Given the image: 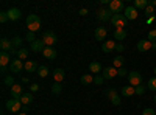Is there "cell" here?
Masks as SVG:
<instances>
[{"label": "cell", "mask_w": 156, "mask_h": 115, "mask_svg": "<svg viewBox=\"0 0 156 115\" xmlns=\"http://www.w3.org/2000/svg\"><path fill=\"white\" fill-rule=\"evenodd\" d=\"M0 70H2V73H3V75H5L6 72H8V69H6V67H2V69H0Z\"/></svg>", "instance_id": "obj_50"}, {"label": "cell", "mask_w": 156, "mask_h": 115, "mask_svg": "<svg viewBox=\"0 0 156 115\" xmlns=\"http://www.w3.org/2000/svg\"><path fill=\"white\" fill-rule=\"evenodd\" d=\"M133 95H136V92H134V87L133 86H122V96H133Z\"/></svg>", "instance_id": "obj_21"}, {"label": "cell", "mask_w": 156, "mask_h": 115, "mask_svg": "<svg viewBox=\"0 0 156 115\" xmlns=\"http://www.w3.org/2000/svg\"><path fill=\"white\" fill-rule=\"evenodd\" d=\"M123 16L128 20H134V19H137V9L134 6H126L125 11H123Z\"/></svg>", "instance_id": "obj_10"}, {"label": "cell", "mask_w": 156, "mask_h": 115, "mask_svg": "<svg viewBox=\"0 0 156 115\" xmlns=\"http://www.w3.org/2000/svg\"><path fill=\"white\" fill-rule=\"evenodd\" d=\"M144 14H145L147 17H153V16H154V6H153L150 2H148V6L144 9Z\"/></svg>", "instance_id": "obj_31"}, {"label": "cell", "mask_w": 156, "mask_h": 115, "mask_svg": "<svg viewBox=\"0 0 156 115\" xmlns=\"http://www.w3.org/2000/svg\"><path fill=\"white\" fill-rule=\"evenodd\" d=\"M123 50H125V47H123V44H117V45H115V52H119V53H122V52H123Z\"/></svg>", "instance_id": "obj_45"}, {"label": "cell", "mask_w": 156, "mask_h": 115, "mask_svg": "<svg viewBox=\"0 0 156 115\" xmlns=\"http://www.w3.org/2000/svg\"><path fill=\"white\" fill-rule=\"evenodd\" d=\"M12 45H14V48H17V50H20L22 48V42H23V39H22V37L20 36H14V37H12Z\"/></svg>", "instance_id": "obj_29"}, {"label": "cell", "mask_w": 156, "mask_h": 115, "mask_svg": "<svg viewBox=\"0 0 156 115\" xmlns=\"http://www.w3.org/2000/svg\"><path fill=\"white\" fill-rule=\"evenodd\" d=\"M137 50L139 52H148V50H151V42L148 41V39H142V41H139L137 42Z\"/></svg>", "instance_id": "obj_16"}, {"label": "cell", "mask_w": 156, "mask_h": 115, "mask_svg": "<svg viewBox=\"0 0 156 115\" xmlns=\"http://www.w3.org/2000/svg\"><path fill=\"white\" fill-rule=\"evenodd\" d=\"M42 55H44L45 59H55L58 53H56V50H55L53 47H45V50L42 52Z\"/></svg>", "instance_id": "obj_19"}, {"label": "cell", "mask_w": 156, "mask_h": 115, "mask_svg": "<svg viewBox=\"0 0 156 115\" xmlns=\"http://www.w3.org/2000/svg\"><path fill=\"white\" fill-rule=\"evenodd\" d=\"M94 36H95L97 41H105V37L108 36V30L105 27H98V28H95Z\"/></svg>", "instance_id": "obj_15"}, {"label": "cell", "mask_w": 156, "mask_h": 115, "mask_svg": "<svg viewBox=\"0 0 156 115\" xmlns=\"http://www.w3.org/2000/svg\"><path fill=\"white\" fill-rule=\"evenodd\" d=\"M89 72L94 73V75H98L100 72H103L101 64H100V62H90V64H89Z\"/></svg>", "instance_id": "obj_20"}, {"label": "cell", "mask_w": 156, "mask_h": 115, "mask_svg": "<svg viewBox=\"0 0 156 115\" xmlns=\"http://www.w3.org/2000/svg\"><path fill=\"white\" fill-rule=\"evenodd\" d=\"M115 42L112 41V39H109V41H105L103 42V45H101V52L103 53H111V52H114L115 50Z\"/></svg>", "instance_id": "obj_14"}, {"label": "cell", "mask_w": 156, "mask_h": 115, "mask_svg": "<svg viewBox=\"0 0 156 115\" xmlns=\"http://www.w3.org/2000/svg\"><path fill=\"white\" fill-rule=\"evenodd\" d=\"M147 87L150 89V90L156 92V76H153V78H150V79H148V84H147Z\"/></svg>", "instance_id": "obj_33"}, {"label": "cell", "mask_w": 156, "mask_h": 115, "mask_svg": "<svg viewBox=\"0 0 156 115\" xmlns=\"http://www.w3.org/2000/svg\"><path fill=\"white\" fill-rule=\"evenodd\" d=\"M31 50L34 53H42L44 50H45V44H44V41L42 39H36L33 44H31Z\"/></svg>", "instance_id": "obj_13"}, {"label": "cell", "mask_w": 156, "mask_h": 115, "mask_svg": "<svg viewBox=\"0 0 156 115\" xmlns=\"http://www.w3.org/2000/svg\"><path fill=\"white\" fill-rule=\"evenodd\" d=\"M148 6V0H134V8L136 9H145Z\"/></svg>", "instance_id": "obj_28"}, {"label": "cell", "mask_w": 156, "mask_h": 115, "mask_svg": "<svg viewBox=\"0 0 156 115\" xmlns=\"http://www.w3.org/2000/svg\"><path fill=\"white\" fill-rule=\"evenodd\" d=\"M151 50H156V42H153V44H151Z\"/></svg>", "instance_id": "obj_51"}, {"label": "cell", "mask_w": 156, "mask_h": 115, "mask_svg": "<svg viewBox=\"0 0 156 115\" xmlns=\"http://www.w3.org/2000/svg\"><path fill=\"white\" fill-rule=\"evenodd\" d=\"M22 83H30V79L27 78V76H23V78H22Z\"/></svg>", "instance_id": "obj_47"}, {"label": "cell", "mask_w": 156, "mask_h": 115, "mask_svg": "<svg viewBox=\"0 0 156 115\" xmlns=\"http://www.w3.org/2000/svg\"><path fill=\"white\" fill-rule=\"evenodd\" d=\"M25 41H28L30 44H33L36 39H34V33H31V31H28L27 34H25Z\"/></svg>", "instance_id": "obj_38"}, {"label": "cell", "mask_w": 156, "mask_h": 115, "mask_svg": "<svg viewBox=\"0 0 156 115\" xmlns=\"http://www.w3.org/2000/svg\"><path fill=\"white\" fill-rule=\"evenodd\" d=\"M17 115H27V113H25V112H19Z\"/></svg>", "instance_id": "obj_53"}, {"label": "cell", "mask_w": 156, "mask_h": 115, "mask_svg": "<svg viewBox=\"0 0 156 115\" xmlns=\"http://www.w3.org/2000/svg\"><path fill=\"white\" fill-rule=\"evenodd\" d=\"M109 11L112 12V14H122V11H125L123 2H122V0H111Z\"/></svg>", "instance_id": "obj_5"}, {"label": "cell", "mask_w": 156, "mask_h": 115, "mask_svg": "<svg viewBox=\"0 0 156 115\" xmlns=\"http://www.w3.org/2000/svg\"><path fill=\"white\" fill-rule=\"evenodd\" d=\"M22 112L27 113V112H28V106H23V107H22Z\"/></svg>", "instance_id": "obj_48"}, {"label": "cell", "mask_w": 156, "mask_h": 115, "mask_svg": "<svg viewBox=\"0 0 156 115\" xmlns=\"http://www.w3.org/2000/svg\"><path fill=\"white\" fill-rule=\"evenodd\" d=\"M109 101H111V103H112L114 106H119V104L122 103V100H120V95H119V93H117L115 96H112V98H111Z\"/></svg>", "instance_id": "obj_36"}, {"label": "cell", "mask_w": 156, "mask_h": 115, "mask_svg": "<svg viewBox=\"0 0 156 115\" xmlns=\"http://www.w3.org/2000/svg\"><path fill=\"white\" fill-rule=\"evenodd\" d=\"M42 41H44L45 47H53L58 42V36L53 31H45L44 36H42Z\"/></svg>", "instance_id": "obj_4"}, {"label": "cell", "mask_w": 156, "mask_h": 115, "mask_svg": "<svg viewBox=\"0 0 156 115\" xmlns=\"http://www.w3.org/2000/svg\"><path fill=\"white\" fill-rule=\"evenodd\" d=\"M123 62H125L123 56H115V58H114V61H112V67H115L117 70H119V69H122V67H123Z\"/></svg>", "instance_id": "obj_27"}, {"label": "cell", "mask_w": 156, "mask_h": 115, "mask_svg": "<svg viewBox=\"0 0 156 115\" xmlns=\"http://www.w3.org/2000/svg\"><path fill=\"white\" fill-rule=\"evenodd\" d=\"M101 73H103L101 76H103L105 79H114L115 76H117V69L112 67V66H109V67H106V69H103Z\"/></svg>", "instance_id": "obj_9"}, {"label": "cell", "mask_w": 156, "mask_h": 115, "mask_svg": "<svg viewBox=\"0 0 156 115\" xmlns=\"http://www.w3.org/2000/svg\"><path fill=\"white\" fill-rule=\"evenodd\" d=\"M80 14H81V16H86V14H87V9H86V8H81V9H80Z\"/></svg>", "instance_id": "obj_46"}, {"label": "cell", "mask_w": 156, "mask_h": 115, "mask_svg": "<svg viewBox=\"0 0 156 115\" xmlns=\"http://www.w3.org/2000/svg\"><path fill=\"white\" fill-rule=\"evenodd\" d=\"M147 39L153 44V42H156V30H151L150 33H148V36H147Z\"/></svg>", "instance_id": "obj_37"}, {"label": "cell", "mask_w": 156, "mask_h": 115, "mask_svg": "<svg viewBox=\"0 0 156 115\" xmlns=\"http://www.w3.org/2000/svg\"><path fill=\"white\" fill-rule=\"evenodd\" d=\"M128 84L129 86H133V87H137L142 84V75L139 72H129L128 73Z\"/></svg>", "instance_id": "obj_2"}, {"label": "cell", "mask_w": 156, "mask_h": 115, "mask_svg": "<svg viewBox=\"0 0 156 115\" xmlns=\"http://www.w3.org/2000/svg\"><path fill=\"white\" fill-rule=\"evenodd\" d=\"M126 22H128V19L123 14H112V17H111V23L115 27V30L117 28H123L126 25Z\"/></svg>", "instance_id": "obj_3"}, {"label": "cell", "mask_w": 156, "mask_h": 115, "mask_svg": "<svg viewBox=\"0 0 156 115\" xmlns=\"http://www.w3.org/2000/svg\"><path fill=\"white\" fill-rule=\"evenodd\" d=\"M154 75H156V67H154Z\"/></svg>", "instance_id": "obj_55"}, {"label": "cell", "mask_w": 156, "mask_h": 115, "mask_svg": "<svg viewBox=\"0 0 156 115\" xmlns=\"http://www.w3.org/2000/svg\"><path fill=\"white\" fill-rule=\"evenodd\" d=\"M6 109L9 112H20L22 109V103L19 100H8L6 101Z\"/></svg>", "instance_id": "obj_8"}, {"label": "cell", "mask_w": 156, "mask_h": 115, "mask_svg": "<svg viewBox=\"0 0 156 115\" xmlns=\"http://www.w3.org/2000/svg\"><path fill=\"white\" fill-rule=\"evenodd\" d=\"M142 115H156V112H154L151 107H147V109L142 110Z\"/></svg>", "instance_id": "obj_42"}, {"label": "cell", "mask_w": 156, "mask_h": 115, "mask_svg": "<svg viewBox=\"0 0 156 115\" xmlns=\"http://www.w3.org/2000/svg\"><path fill=\"white\" fill-rule=\"evenodd\" d=\"M23 66H25V62L20 61L19 58H16V59H12V62L9 64V72L11 73H19V72H22Z\"/></svg>", "instance_id": "obj_7"}, {"label": "cell", "mask_w": 156, "mask_h": 115, "mask_svg": "<svg viewBox=\"0 0 156 115\" xmlns=\"http://www.w3.org/2000/svg\"><path fill=\"white\" fill-rule=\"evenodd\" d=\"M153 20H154V16H153V17H148V19H147V23H151Z\"/></svg>", "instance_id": "obj_49"}, {"label": "cell", "mask_w": 156, "mask_h": 115, "mask_svg": "<svg viewBox=\"0 0 156 115\" xmlns=\"http://www.w3.org/2000/svg\"><path fill=\"white\" fill-rule=\"evenodd\" d=\"M5 84L12 87V86H14V78H12V76H5Z\"/></svg>", "instance_id": "obj_39"}, {"label": "cell", "mask_w": 156, "mask_h": 115, "mask_svg": "<svg viewBox=\"0 0 156 115\" xmlns=\"http://www.w3.org/2000/svg\"><path fill=\"white\" fill-rule=\"evenodd\" d=\"M103 81H105V78H103L101 75H97L95 78H94V83H95L97 86H101V84H103Z\"/></svg>", "instance_id": "obj_40"}, {"label": "cell", "mask_w": 156, "mask_h": 115, "mask_svg": "<svg viewBox=\"0 0 156 115\" xmlns=\"http://www.w3.org/2000/svg\"><path fill=\"white\" fill-rule=\"evenodd\" d=\"M114 39H117V41H125L126 39V31L123 30V28H117L115 31H114Z\"/></svg>", "instance_id": "obj_22"}, {"label": "cell", "mask_w": 156, "mask_h": 115, "mask_svg": "<svg viewBox=\"0 0 156 115\" xmlns=\"http://www.w3.org/2000/svg\"><path fill=\"white\" fill-rule=\"evenodd\" d=\"M8 16H9V20H19L20 16H22V12L19 8H9L8 9Z\"/></svg>", "instance_id": "obj_18"}, {"label": "cell", "mask_w": 156, "mask_h": 115, "mask_svg": "<svg viewBox=\"0 0 156 115\" xmlns=\"http://www.w3.org/2000/svg\"><path fill=\"white\" fill-rule=\"evenodd\" d=\"M27 27L31 33H36L39 28H41V19H39V16L36 14H30L27 17Z\"/></svg>", "instance_id": "obj_1"}, {"label": "cell", "mask_w": 156, "mask_h": 115, "mask_svg": "<svg viewBox=\"0 0 156 115\" xmlns=\"http://www.w3.org/2000/svg\"><path fill=\"white\" fill-rule=\"evenodd\" d=\"M117 95V90H115V89H108V90H106V96L111 100L112 96H115Z\"/></svg>", "instance_id": "obj_41"}, {"label": "cell", "mask_w": 156, "mask_h": 115, "mask_svg": "<svg viewBox=\"0 0 156 115\" xmlns=\"http://www.w3.org/2000/svg\"><path fill=\"white\" fill-rule=\"evenodd\" d=\"M111 17H112V12L109 11V8H100L97 11V19L101 22H108L111 20Z\"/></svg>", "instance_id": "obj_6"}, {"label": "cell", "mask_w": 156, "mask_h": 115, "mask_svg": "<svg viewBox=\"0 0 156 115\" xmlns=\"http://www.w3.org/2000/svg\"><path fill=\"white\" fill-rule=\"evenodd\" d=\"M37 90H39V84L33 83V84L30 86V92H31V93H34V92H37Z\"/></svg>", "instance_id": "obj_44"}, {"label": "cell", "mask_w": 156, "mask_h": 115, "mask_svg": "<svg viewBox=\"0 0 156 115\" xmlns=\"http://www.w3.org/2000/svg\"><path fill=\"white\" fill-rule=\"evenodd\" d=\"M154 103H156V95H154Z\"/></svg>", "instance_id": "obj_54"}, {"label": "cell", "mask_w": 156, "mask_h": 115, "mask_svg": "<svg viewBox=\"0 0 156 115\" xmlns=\"http://www.w3.org/2000/svg\"><path fill=\"white\" fill-rule=\"evenodd\" d=\"M117 76H128V72H126V69H125V67L119 69V70H117Z\"/></svg>", "instance_id": "obj_43"}, {"label": "cell", "mask_w": 156, "mask_h": 115, "mask_svg": "<svg viewBox=\"0 0 156 115\" xmlns=\"http://www.w3.org/2000/svg\"><path fill=\"white\" fill-rule=\"evenodd\" d=\"M48 73H50V70H48L47 66H39V69H37V72H36V75L39 76V78H45Z\"/></svg>", "instance_id": "obj_26"}, {"label": "cell", "mask_w": 156, "mask_h": 115, "mask_svg": "<svg viewBox=\"0 0 156 115\" xmlns=\"http://www.w3.org/2000/svg\"><path fill=\"white\" fill-rule=\"evenodd\" d=\"M37 69H39V66H37V62H36V61H31V59L25 61V66H23V70H25V72L34 73V72H37Z\"/></svg>", "instance_id": "obj_12"}, {"label": "cell", "mask_w": 156, "mask_h": 115, "mask_svg": "<svg viewBox=\"0 0 156 115\" xmlns=\"http://www.w3.org/2000/svg\"><path fill=\"white\" fill-rule=\"evenodd\" d=\"M150 3H151V5H153V6L156 8V0H153V2H150Z\"/></svg>", "instance_id": "obj_52"}, {"label": "cell", "mask_w": 156, "mask_h": 115, "mask_svg": "<svg viewBox=\"0 0 156 115\" xmlns=\"http://www.w3.org/2000/svg\"><path fill=\"white\" fill-rule=\"evenodd\" d=\"M28 55H30V52L27 48H20V50H17V58L20 59V61H28Z\"/></svg>", "instance_id": "obj_25"}, {"label": "cell", "mask_w": 156, "mask_h": 115, "mask_svg": "<svg viewBox=\"0 0 156 115\" xmlns=\"http://www.w3.org/2000/svg\"><path fill=\"white\" fill-rule=\"evenodd\" d=\"M11 62H12V59H11V55H9V53H6V52L0 53V66L6 67L8 64H11Z\"/></svg>", "instance_id": "obj_17"}, {"label": "cell", "mask_w": 156, "mask_h": 115, "mask_svg": "<svg viewBox=\"0 0 156 115\" xmlns=\"http://www.w3.org/2000/svg\"><path fill=\"white\" fill-rule=\"evenodd\" d=\"M8 20H9L8 11H2V12H0V22H2V23H5V22H8Z\"/></svg>", "instance_id": "obj_35"}, {"label": "cell", "mask_w": 156, "mask_h": 115, "mask_svg": "<svg viewBox=\"0 0 156 115\" xmlns=\"http://www.w3.org/2000/svg\"><path fill=\"white\" fill-rule=\"evenodd\" d=\"M9 92H11V98H12V100H19V101H20V98H22V95H23V93H22V86H19V84L12 86Z\"/></svg>", "instance_id": "obj_11"}, {"label": "cell", "mask_w": 156, "mask_h": 115, "mask_svg": "<svg viewBox=\"0 0 156 115\" xmlns=\"http://www.w3.org/2000/svg\"><path fill=\"white\" fill-rule=\"evenodd\" d=\"M53 78H55V83H61L64 78H66V73H64L62 69H55V72H53Z\"/></svg>", "instance_id": "obj_24"}, {"label": "cell", "mask_w": 156, "mask_h": 115, "mask_svg": "<svg viewBox=\"0 0 156 115\" xmlns=\"http://www.w3.org/2000/svg\"><path fill=\"white\" fill-rule=\"evenodd\" d=\"M145 90H147V86H137V87H134V92H136V95H144L145 93Z\"/></svg>", "instance_id": "obj_34"}, {"label": "cell", "mask_w": 156, "mask_h": 115, "mask_svg": "<svg viewBox=\"0 0 156 115\" xmlns=\"http://www.w3.org/2000/svg\"><path fill=\"white\" fill-rule=\"evenodd\" d=\"M80 81H81V84L87 86V84H90V83H94V76H92V75H83L81 78H80Z\"/></svg>", "instance_id": "obj_30"}, {"label": "cell", "mask_w": 156, "mask_h": 115, "mask_svg": "<svg viewBox=\"0 0 156 115\" xmlns=\"http://www.w3.org/2000/svg\"><path fill=\"white\" fill-rule=\"evenodd\" d=\"M51 92H53L55 95L61 93V92H62V86H61V83H55L53 86H51Z\"/></svg>", "instance_id": "obj_32"}, {"label": "cell", "mask_w": 156, "mask_h": 115, "mask_svg": "<svg viewBox=\"0 0 156 115\" xmlns=\"http://www.w3.org/2000/svg\"><path fill=\"white\" fill-rule=\"evenodd\" d=\"M33 93L31 92H28V93H23L22 95V98H20V103L23 104V106H28V104H31L33 103Z\"/></svg>", "instance_id": "obj_23"}]
</instances>
